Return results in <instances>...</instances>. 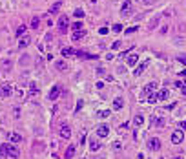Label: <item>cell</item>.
Masks as SVG:
<instances>
[{
	"label": "cell",
	"mask_w": 186,
	"mask_h": 159,
	"mask_svg": "<svg viewBox=\"0 0 186 159\" xmlns=\"http://www.w3.org/2000/svg\"><path fill=\"white\" fill-rule=\"evenodd\" d=\"M31 93L35 95V93H38V88L35 86V82H31Z\"/></svg>",
	"instance_id": "cell-34"
},
{
	"label": "cell",
	"mask_w": 186,
	"mask_h": 159,
	"mask_svg": "<svg viewBox=\"0 0 186 159\" xmlns=\"http://www.w3.org/2000/svg\"><path fill=\"white\" fill-rule=\"evenodd\" d=\"M86 141V132H82V135H80V143H84Z\"/></svg>",
	"instance_id": "cell-39"
},
{
	"label": "cell",
	"mask_w": 186,
	"mask_h": 159,
	"mask_svg": "<svg viewBox=\"0 0 186 159\" xmlns=\"http://www.w3.org/2000/svg\"><path fill=\"white\" fill-rule=\"evenodd\" d=\"M59 95H60V86H59V84H55V86L49 90V93H47V99H49V101H57V99H59Z\"/></svg>",
	"instance_id": "cell-4"
},
{
	"label": "cell",
	"mask_w": 186,
	"mask_h": 159,
	"mask_svg": "<svg viewBox=\"0 0 186 159\" xmlns=\"http://www.w3.org/2000/svg\"><path fill=\"white\" fill-rule=\"evenodd\" d=\"M99 33H100V35H106V33H108V27H100Z\"/></svg>",
	"instance_id": "cell-38"
},
{
	"label": "cell",
	"mask_w": 186,
	"mask_h": 159,
	"mask_svg": "<svg viewBox=\"0 0 186 159\" xmlns=\"http://www.w3.org/2000/svg\"><path fill=\"white\" fill-rule=\"evenodd\" d=\"M97 135L99 137H108L109 135V126H108V124H102V126L97 128Z\"/></svg>",
	"instance_id": "cell-7"
},
{
	"label": "cell",
	"mask_w": 186,
	"mask_h": 159,
	"mask_svg": "<svg viewBox=\"0 0 186 159\" xmlns=\"http://www.w3.org/2000/svg\"><path fill=\"white\" fill-rule=\"evenodd\" d=\"M59 134H60V137H62V139H70V137H71V128L68 126V124H62Z\"/></svg>",
	"instance_id": "cell-6"
},
{
	"label": "cell",
	"mask_w": 186,
	"mask_h": 159,
	"mask_svg": "<svg viewBox=\"0 0 186 159\" xmlns=\"http://www.w3.org/2000/svg\"><path fill=\"white\" fill-rule=\"evenodd\" d=\"M86 37V31L84 29H80V31H73V35H71V39L73 40H82Z\"/></svg>",
	"instance_id": "cell-15"
},
{
	"label": "cell",
	"mask_w": 186,
	"mask_h": 159,
	"mask_svg": "<svg viewBox=\"0 0 186 159\" xmlns=\"http://www.w3.org/2000/svg\"><path fill=\"white\" fill-rule=\"evenodd\" d=\"M139 2L144 6H151V4H155V0H139Z\"/></svg>",
	"instance_id": "cell-32"
},
{
	"label": "cell",
	"mask_w": 186,
	"mask_h": 159,
	"mask_svg": "<svg viewBox=\"0 0 186 159\" xmlns=\"http://www.w3.org/2000/svg\"><path fill=\"white\" fill-rule=\"evenodd\" d=\"M113 31H115V33H121V31H122V24H115V26H113Z\"/></svg>",
	"instance_id": "cell-31"
},
{
	"label": "cell",
	"mask_w": 186,
	"mask_h": 159,
	"mask_svg": "<svg viewBox=\"0 0 186 159\" xmlns=\"http://www.w3.org/2000/svg\"><path fill=\"white\" fill-rule=\"evenodd\" d=\"M132 13H133V9H132V0H124V2H122V9H121V15H122L124 18H128V17H132Z\"/></svg>",
	"instance_id": "cell-2"
},
{
	"label": "cell",
	"mask_w": 186,
	"mask_h": 159,
	"mask_svg": "<svg viewBox=\"0 0 186 159\" xmlns=\"http://www.w3.org/2000/svg\"><path fill=\"white\" fill-rule=\"evenodd\" d=\"M181 90H183V95H186V86H183Z\"/></svg>",
	"instance_id": "cell-40"
},
{
	"label": "cell",
	"mask_w": 186,
	"mask_h": 159,
	"mask_svg": "<svg viewBox=\"0 0 186 159\" xmlns=\"http://www.w3.org/2000/svg\"><path fill=\"white\" fill-rule=\"evenodd\" d=\"M155 90H157V82L153 81V82H150V84L144 86V93H146V95H151V93L155 92Z\"/></svg>",
	"instance_id": "cell-11"
},
{
	"label": "cell",
	"mask_w": 186,
	"mask_h": 159,
	"mask_svg": "<svg viewBox=\"0 0 186 159\" xmlns=\"http://www.w3.org/2000/svg\"><path fill=\"white\" fill-rule=\"evenodd\" d=\"M150 64V62L148 60H144V62H141V64H139V68H135V71H133V75H135V77H139V75L144 71V70H146V66Z\"/></svg>",
	"instance_id": "cell-12"
},
{
	"label": "cell",
	"mask_w": 186,
	"mask_h": 159,
	"mask_svg": "<svg viewBox=\"0 0 186 159\" xmlns=\"http://www.w3.org/2000/svg\"><path fill=\"white\" fill-rule=\"evenodd\" d=\"M151 124H155V126L162 128V126H164V124H166V123H164V119H162V117H151Z\"/></svg>",
	"instance_id": "cell-16"
},
{
	"label": "cell",
	"mask_w": 186,
	"mask_h": 159,
	"mask_svg": "<svg viewBox=\"0 0 186 159\" xmlns=\"http://www.w3.org/2000/svg\"><path fill=\"white\" fill-rule=\"evenodd\" d=\"M8 139H9L11 143H20V141H22V135L15 134V132H9V134H8Z\"/></svg>",
	"instance_id": "cell-14"
},
{
	"label": "cell",
	"mask_w": 186,
	"mask_h": 159,
	"mask_svg": "<svg viewBox=\"0 0 186 159\" xmlns=\"http://www.w3.org/2000/svg\"><path fill=\"white\" fill-rule=\"evenodd\" d=\"M75 50H71V48H64V50H62V57H75Z\"/></svg>",
	"instance_id": "cell-20"
},
{
	"label": "cell",
	"mask_w": 186,
	"mask_h": 159,
	"mask_svg": "<svg viewBox=\"0 0 186 159\" xmlns=\"http://www.w3.org/2000/svg\"><path fill=\"white\" fill-rule=\"evenodd\" d=\"M119 48H121V40H115L111 44V50H119Z\"/></svg>",
	"instance_id": "cell-33"
},
{
	"label": "cell",
	"mask_w": 186,
	"mask_h": 159,
	"mask_svg": "<svg viewBox=\"0 0 186 159\" xmlns=\"http://www.w3.org/2000/svg\"><path fill=\"white\" fill-rule=\"evenodd\" d=\"M155 101H159V99H157V95L153 93V95H150V97H148V102H155Z\"/></svg>",
	"instance_id": "cell-35"
},
{
	"label": "cell",
	"mask_w": 186,
	"mask_h": 159,
	"mask_svg": "<svg viewBox=\"0 0 186 159\" xmlns=\"http://www.w3.org/2000/svg\"><path fill=\"white\" fill-rule=\"evenodd\" d=\"M97 115H99V117H102V119H104V117H108V115H109V110H100V112H99Z\"/></svg>",
	"instance_id": "cell-26"
},
{
	"label": "cell",
	"mask_w": 186,
	"mask_h": 159,
	"mask_svg": "<svg viewBox=\"0 0 186 159\" xmlns=\"http://www.w3.org/2000/svg\"><path fill=\"white\" fill-rule=\"evenodd\" d=\"M13 93V86L11 84H2L0 86V97H9Z\"/></svg>",
	"instance_id": "cell-5"
},
{
	"label": "cell",
	"mask_w": 186,
	"mask_h": 159,
	"mask_svg": "<svg viewBox=\"0 0 186 159\" xmlns=\"http://www.w3.org/2000/svg\"><path fill=\"white\" fill-rule=\"evenodd\" d=\"M60 8H62V4H60V2H55V4L51 6L49 13H51V15H55V13H59V11H60Z\"/></svg>",
	"instance_id": "cell-21"
},
{
	"label": "cell",
	"mask_w": 186,
	"mask_h": 159,
	"mask_svg": "<svg viewBox=\"0 0 186 159\" xmlns=\"http://www.w3.org/2000/svg\"><path fill=\"white\" fill-rule=\"evenodd\" d=\"M137 62H139V55H137V53H132V55L128 57V64H130V66H135Z\"/></svg>",
	"instance_id": "cell-18"
},
{
	"label": "cell",
	"mask_w": 186,
	"mask_h": 159,
	"mask_svg": "<svg viewBox=\"0 0 186 159\" xmlns=\"http://www.w3.org/2000/svg\"><path fill=\"white\" fill-rule=\"evenodd\" d=\"M184 141V132L183 130H175L173 134H171V143L173 144H181Z\"/></svg>",
	"instance_id": "cell-3"
},
{
	"label": "cell",
	"mask_w": 186,
	"mask_h": 159,
	"mask_svg": "<svg viewBox=\"0 0 186 159\" xmlns=\"http://www.w3.org/2000/svg\"><path fill=\"white\" fill-rule=\"evenodd\" d=\"M73 29H75V31H80V29H82V22H75V24H73Z\"/></svg>",
	"instance_id": "cell-30"
},
{
	"label": "cell",
	"mask_w": 186,
	"mask_h": 159,
	"mask_svg": "<svg viewBox=\"0 0 186 159\" xmlns=\"http://www.w3.org/2000/svg\"><path fill=\"white\" fill-rule=\"evenodd\" d=\"M0 152H2L4 159H18V154H20L17 146H13V144H8V143H4L2 146H0Z\"/></svg>",
	"instance_id": "cell-1"
},
{
	"label": "cell",
	"mask_w": 186,
	"mask_h": 159,
	"mask_svg": "<svg viewBox=\"0 0 186 159\" xmlns=\"http://www.w3.org/2000/svg\"><path fill=\"white\" fill-rule=\"evenodd\" d=\"M135 31H137V26H132V27L126 29V35H132V33H135Z\"/></svg>",
	"instance_id": "cell-29"
},
{
	"label": "cell",
	"mask_w": 186,
	"mask_h": 159,
	"mask_svg": "<svg viewBox=\"0 0 186 159\" xmlns=\"http://www.w3.org/2000/svg\"><path fill=\"white\" fill-rule=\"evenodd\" d=\"M26 29H27V27H26L24 24L18 26V27H17V37H24V35H26Z\"/></svg>",
	"instance_id": "cell-23"
},
{
	"label": "cell",
	"mask_w": 186,
	"mask_h": 159,
	"mask_svg": "<svg viewBox=\"0 0 186 159\" xmlns=\"http://www.w3.org/2000/svg\"><path fill=\"white\" fill-rule=\"evenodd\" d=\"M124 106V99L122 97H115V101H113V110H121Z\"/></svg>",
	"instance_id": "cell-17"
},
{
	"label": "cell",
	"mask_w": 186,
	"mask_h": 159,
	"mask_svg": "<svg viewBox=\"0 0 186 159\" xmlns=\"http://www.w3.org/2000/svg\"><path fill=\"white\" fill-rule=\"evenodd\" d=\"M148 146H150L151 150H159V148H161V141L157 139V137H151V139L148 141Z\"/></svg>",
	"instance_id": "cell-10"
},
{
	"label": "cell",
	"mask_w": 186,
	"mask_h": 159,
	"mask_svg": "<svg viewBox=\"0 0 186 159\" xmlns=\"http://www.w3.org/2000/svg\"><path fill=\"white\" fill-rule=\"evenodd\" d=\"M175 159H183V157H181V155H175Z\"/></svg>",
	"instance_id": "cell-41"
},
{
	"label": "cell",
	"mask_w": 186,
	"mask_h": 159,
	"mask_svg": "<svg viewBox=\"0 0 186 159\" xmlns=\"http://www.w3.org/2000/svg\"><path fill=\"white\" fill-rule=\"evenodd\" d=\"M66 68H68V66L64 64V62H57V70H59V71H64Z\"/></svg>",
	"instance_id": "cell-27"
},
{
	"label": "cell",
	"mask_w": 186,
	"mask_h": 159,
	"mask_svg": "<svg viewBox=\"0 0 186 159\" xmlns=\"http://www.w3.org/2000/svg\"><path fill=\"white\" fill-rule=\"evenodd\" d=\"M133 124H135V126H137V128H139V126H141V124H144V117H142L141 113H137V115L133 117Z\"/></svg>",
	"instance_id": "cell-19"
},
{
	"label": "cell",
	"mask_w": 186,
	"mask_h": 159,
	"mask_svg": "<svg viewBox=\"0 0 186 159\" xmlns=\"http://www.w3.org/2000/svg\"><path fill=\"white\" fill-rule=\"evenodd\" d=\"M100 148V143H97V141H91V150L95 152V150H99Z\"/></svg>",
	"instance_id": "cell-28"
},
{
	"label": "cell",
	"mask_w": 186,
	"mask_h": 159,
	"mask_svg": "<svg viewBox=\"0 0 186 159\" xmlns=\"http://www.w3.org/2000/svg\"><path fill=\"white\" fill-rule=\"evenodd\" d=\"M73 154H75V146H73V144H70V146H68V150H66V159H71Z\"/></svg>",
	"instance_id": "cell-22"
},
{
	"label": "cell",
	"mask_w": 186,
	"mask_h": 159,
	"mask_svg": "<svg viewBox=\"0 0 186 159\" xmlns=\"http://www.w3.org/2000/svg\"><path fill=\"white\" fill-rule=\"evenodd\" d=\"M59 29H60L62 33L68 29V17H66V15H62V17L59 18Z\"/></svg>",
	"instance_id": "cell-9"
},
{
	"label": "cell",
	"mask_w": 186,
	"mask_h": 159,
	"mask_svg": "<svg viewBox=\"0 0 186 159\" xmlns=\"http://www.w3.org/2000/svg\"><path fill=\"white\" fill-rule=\"evenodd\" d=\"M179 130H186V121H181V123H179Z\"/></svg>",
	"instance_id": "cell-37"
},
{
	"label": "cell",
	"mask_w": 186,
	"mask_h": 159,
	"mask_svg": "<svg viewBox=\"0 0 186 159\" xmlns=\"http://www.w3.org/2000/svg\"><path fill=\"white\" fill-rule=\"evenodd\" d=\"M73 15L77 17V18H80V20H82V18H84V9H80V8H77V9L73 11Z\"/></svg>",
	"instance_id": "cell-24"
},
{
	"label": "cell",
	"mask_w": 186,
	"mask_h": 159,
	"mask_svg": "<svg viewBox=\"0 0 186 159\" xmlns=\"http://www.w3.org/2000/svg\"><path fill=\"white\" fill-rule=\"evenodd\" d=\"M82 159H86V157H82Z\"/></svg>",
	"instance_id": "cell-42"
},
{
	"label": "cell",
	"mask_w": 186,
	"mask_h": 159,
	"mask_svg": "<svg viewBox=\"0 0 186 159\" xmlns=\"http://www.w3.org/2000/svg\"><path fill=\"white\" fill-rule=\"evenodd\" d=\"M179 62H181V64H184V66H186V55H181V57H179Z\"/></svg>",
	"instance_id": "cell-36"
},
{
	"label": "cell",
	"mask_w": 186,
	"mask_h": 159,
	"mask_svg": "<svg viewBox=\"0 0 186 159\" xmlns=\"http://www.w3.org/2000/svg\"><path fill=\"white\" fill-rule=\"evenodd\" d=\"M38 26H40V18H38V17H35V18L31 20V27H33V29H37Z\"/></svg>",
	"instance_id": "cell-25"
},
{
	"label": "cell",
	"mask_w": 186,
	"mask_h": 159,
	"mask_svg": "<svg viewBox=\"0 0 186 159\" xmlns=\"http://www.w3.org/2000/svg\"><path fill=\"white\" fill-rule=\"evenodd\" d=\"M168 97H170V90L168 88H162L161 92L157 93V99H159V101H166Z\"/></svg>",
	"instance_id": "cell-13"
},
{
	"label": "cell",
	"mask_w": 186,
	"mask_h": 159,
	"mask_svg": "<svg viewBox=\"0 0 186 159\" xmlns=\"http://www.w3.org/2000/svg\"><path fill=\"white\" fill-rule=\"evenodd\" d=\"M29 44H31V39L27 37V35H24V37H20V39H18V48H20V50H24V48H27Z\"/></svg>",
	"instance_id": "cell-8"
}]
</instances>
